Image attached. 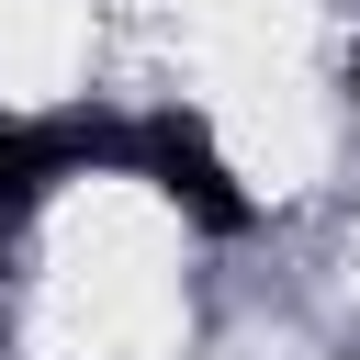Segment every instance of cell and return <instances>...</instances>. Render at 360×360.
Here are the masks:
<instances>
[{"instance_id": "obj_1", "label": "cell", "mask_w": 360, "mask_h": 360, "mask_svg": "<svg viewBox=\"0 0 360 360\" xmlns=\"http://www.w3.org/2000/svg\"><path fill=\"white\" fill-rule=\"evenodd\" d=\"M112 169H146L169 202H191L202 225H248V191L225 180V158L180 124V112H146V124H112Z\"/></svg>"}]
</instances>
